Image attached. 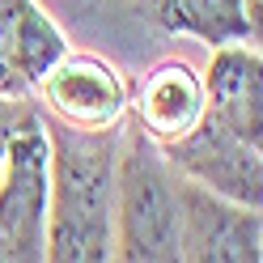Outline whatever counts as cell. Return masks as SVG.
<instances>
[{
  "label": "cell",
  "instance_id": "obj_7",
  "mask_svg": "<svg viewBox=\"0 0 263 263\" xmlns=\"http://www.w3.org/2000/svg\"><path fill=\"white\" fill-rule=\"evenodd\" d=\"M204 77L195 64L166 55L140 77H127V123L149 136L157 149L183 140L204 119Z\"/></svg>",
  "mask_w": 263,
  "mask_h": 263
},
{
  "label": "cell",
  "instance_id": "obj_1",
  "mask_svg": "<svg viewBox=\"0 0 263 263\" xmlns=\"http://www.w3.org/2000/svg\"><path fill=\"white\" fill-rule=\"evenodd\" d=\"M51 149L47 191V259H115V161L123 132H72L43 119Z\"/></svg>",
  "mask_w": 263,
  "mask_h": 263
},
{
  "label": "cell",
  "instance_id": "obj_10",
  "mask_svg": "<svg viewBox=\"0 0 263 263\" xmlns=\"http://www.w3.org/2000/svg\"><path fill=\"white\" fill-rule=\"evenodd\" d=\"M149 26L174 39H195L208 51L225 43L259 47V0H132Z\"/></svg>",
  "mask_w": 263,
  "mask_h": 263
},
{
  "label": "cell",
  "instance_id": "obj_4",
  "mask_svg": "<svg viewBox=\"0 0 263 263\" xmlns=\"http://www.w3.org/2000/svg\"><path fill=\"white\" fill-rule=\"evenodd\" d=\"M51 149L43 115L9 140L0 166V263L47 259V191H51Z\"/></svg>",
  "mask_w": 263,
  "mask_h": 263
},
{
  "label": "cell",
  "instance_id": "obj_5",
  "mask_svg": "<svg viewBox=\"0 0 263 263\" xmlns=\"http://www.w3.org/2000/svg\"><path fill=\"white\" fill-rule=\"evenodd\" d=\"M183 225H178V259L191 263H259L263 259V217L255 204L208 191L195 178L178 183Z\"/></svg>",
  "mask_w": 263,
  "mask_h": 263
},
{
  "label": "cell",
  "instance_id": "obj_6",
  "mask_svg": "<svg viewBox=\"0 0 263 263\" xmlns=\"http://www.w3.org/2000/svg\"><path fill=\"white\" fill-rule=\"evenodd\" d=\"M161 153L183 178H195L208 191L229 195L238 204H255V208L263 204V144L234 136L208 115Z\"/></svg>",
  "mask_w": 263,
  "mask_h": 263
},
{
  "label": "cell",
  "instance_id": "obj_11",
  "mask_svg": "<svg viewBox=\"0 0 263 263\" xmlns=\"http://www.w3.org/2000/svg\"><path fill=\"white\" fill-rule=\"evenodd\" d=\"M39 119V106L26 102V98H0V166H5V153H9V140L17 136L26 123Z\"/></svg>",
  "mask_w": 263,
  "mask_h": 263
},
{
  "label": "cell",
  "instance_id": "obj_2",
  "mask_svg": "<svg viewBox=\"0 0 263 263\" xmlns=\"http://www.w3.org/2000/svg\"><path fill=\"white\" fill-rule=\"evenodd\" d=\"M178 183L183 174L166 161V153L127 123L115 161V259H178V225H183Z\"/></svg>",
  "mask_w": 263,
  "mask_h": 263
},
{
  "label": "cell",
  "instance_id": "obj_3",
  "mask_svg": "<svg viewBox=\"0 0 263 263\" xmlns=\"http://www.w3.org/2000/svg\"><path fill=\"white\" fill-rule=\"evenodd\" d=\"M43 119L72 132H123L127 127V72L98 51L68 47L34 85Z\"/></svg>",
  "mask_w": 263,
  "mask_h": 263
},
{
  "label": "cell",
  "instance_id": "obj_9",
  "mask_svg": "<svg viewBox=\"0 0 263 263\" xmlns=\"http://www.w3.org/2000/svg\"><path fill=\"white\" fill-rule=\"evenodd\" d=\"M204 77V115L229 127L242 140L263 144V60L259 47L246 43H225L212 47Z\"/></svg>",
  "mask_w": 263,
  "mask_h": 263
},
{
  "label": "cell",
  "instance_id": "obj_8",
  "mask_svg": "<svg viewBox=\"0 0 263 263\" xmlns=\"http://www.w3.org/2000/svg\"><path fill=\"white\" fill-rule=\"evenodd\" d=\"M64 51L68 34L39 0H0V98L34 102V85Z\"/></svg>",
  "mask_w": 263,
  "mask_h": 263
}]
</instances>
